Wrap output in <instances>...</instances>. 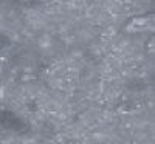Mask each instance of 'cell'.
<instances>
[{"label":"cell","mask_w":155,"mask_h":144,"mask_svg":"<svg viewBox=\"0 0 155 144\" xmlns=\"http://www.w3.org/2000/svg\"><path fill=\"white\" fill-rule=\"evenodd\" d=\"M147 22H150V20H147L146 17H140V19H134L126 27V30L127 31H134V33H137V31H141V30H144L146 27H147Z\"/></svg>","instance_id":"6da1fadb"}]
</instances>
